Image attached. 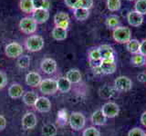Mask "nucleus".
Here are the masks:
<instances>
[{
	"mask_svg": "<svg viewBox=\"0 0 146 136\" xmlns=\"http://www.w3.org/2000/svg\"><path fill=\"white\" fill-rule=\"evenodd\" d=\"M90 120H91V122H92L94 125L102 126V125H104L105 124H106L107 117L103 114L102 112L100 110H97L91 114Z\"/></svg>",
	"mask_w": 146,
	"mask_h": 136,
	"instance_id": "nucleus-18",
	"label": "nucleus"
},
{
	"mask_svg": "<svg viewBox=\"0 0 146 136\" xmlns=\"http://www.w3.org/2000/svg\"><path fill=\"white\" fill-rule=\"evenodd\" d=\"M100 111L107 118H114L119 114L120 108L117 103L113 102H108L103 104Z\"/></svg>",
	"mask_w": 146,
	"mask_h": 136,
	"instance_id": "nucleus-10",
	"label": "nucleus"
},
{
	"mask_svg": "<svg viewBox=\"0 0 146 136\" xmlns=\"http://www.w3.org/2000/svg\"><path fill=\"white\" fill-rule=\"evenodd\" d=\"M58 133L57 127L53 124H47L42 127L41 133L43 136H56Z\"/></svg>",
	"mask_w": 146,
	"mask_h": 136,
	"instance_id": "nucleus-26",
	"label": "nucleus"
},
{
	"mask_svg": "<svg viewBox=\"0 0 146 136\" xmlns=\"http://www.w3.org/2000/svg\"><path fill=\"white\" fill-rule=\"evenodd\" d=\"M89 60H102L98 48L91 49L89 52Z\"/></svg>",
	"mask_w": 146,
	"mask_h": 136,
	"instance_id": "nucleus-35",
	"label": "nucleus"
},
{
	"mask_svg": "<svg viewBox=\"0 0 146 136\" xmlns=\"http://www.w3.org/2000/svg\"><path fill=\"white\" fill-rule=\"evenodd\" d=\"M38 88L40 92L45 95H53L58 91L57 85V80H54L51 78L42 80Z\"/></svg>",
	"mask_w": 146,
	"mask_h": 136,
	"instance_id": "nucleus-5",
	"label": "nucleus"
},
{
	"mask_svg": "<svg viewBox=\"0 0 146 136\" xmlns=\"http://www.w3.org/2000/svg\"><path fill=\"white\" fill-rule=\"evenodd\" d=\"M121 7V0H107V7L110 11L115 12L120 10Z\"/></svg>",
	"mask_w": 146,
	"mask_h": 136,
	"instance_id": "nucleus-31",
	"label": "nucleus"
},
{
	"mask_svg": "<svg viewBox=\"0 0 146 136\" xmlns=\"http://www.w3.org/2000/svg\"><path fill=\"white\" fill-rule=\"evenodd\" d=\"M7 84V76L6 73L0 70V90L4 89Z\"/></svg>",
	"mask_w": 146,
	"mask_h": 136,
	"instance_id": "nucleus-38",
	"label": "nucleus"
},
{
	"mask_svg": "<svg viewBox=\"0 0 146 136\" xmlns=\"http://www.w3.org/2000/svg\"><path fill=\"white\" fill-rule=\"evenodd\" d=\"M7 127V120L5 116L0 114V131H4Z\"/></svg>",
	"mask_w": 146,
	"mask_h": 136,
	"instance_id": "nucleus-40",
	"label": "nucleus"
},
{
	"mask_svg": "<svg viewBox=\"0 0 146 136\" xmlns=\"http://www.w3.org/2000/svg\"><path fill=\"white\" fill-rule=\"evenodd\" d=\"M55 26H58V27H60V28L68 30V26H70V21H63L61 23H58V24L56 25Z\"/></svg>",
	"mask_w": 146,
	"mask_h": 136,
	"instance_id": "nucleus-42",
	"label": "nucleus"
},
{
	"mask_svg": "<svg viewBox=\"0 0 146 136\" xmlns=\"http://www.w3.org/2000/svg\"><path fill=\"white\" fill-rule=\"evenodd\" d=\"M65 77L71 84H79L81 81V74L78 69H70L68 71Z\"/></svg>",
	"mask_w": 146,
	"mask_h": 136,
	"instance_id": "nucleus-22",
	"label": "nucleus"
},
{
	"mask_svg": "<svg viewBox=\"0 0 146 136\" xmlns=\"http://www.w3.org/2000/svg\"><path fill=\"white\" fill-rule=\"evenodd\" d=\"M7 94L9 97L12 99H19L22 98L23 94H24V88L19 84H12L8 87Z\"/></svg>",
	"mask_w": 146,
	"mask_h": 136,
	"instance_id": "nucleus-16",
	"label": "nucleus"
},
{
	"mask_svg": "<svg viewBox=\"0 0 146 136\" xmlns=\"http://www.w3.org/2000/svg\"><path fill=\"white\" fill-rule=\"evenodd\" d=\"M38 124V118L33 112H27L23 115L21 119L22 128L25 130L34 129Z\"/></svg>",
	"mask_w": 146,
	"mask_h": 136,
	"instance_id": "nucleus-7",
	"label": "nucleus"
},
{
	"mask_svg": "<svg viewBox=\"0 0 146 136\" xmlns=\"http://www.w3.org/2000/svg\"><path fill=\"white\" fill-rule=\"evenodd\" d=\"M82 136H100V133L98 129L91 126V127H88V128H86L83 131Z\"/></svg>",
	"mask_w": 146,
	"mask_h": 136,
	"instance_id": "nucleus-34",
	"label": "nucleus"
},
{
	"mask_svg": "<svg viewBox=\"0 0 146 136\" xmlns=\"http://www.w3.org/2000/svg\"><path fill=\"white\" fill-rule=\"evenodd\" d=\"M135 11L141 15L146 14V0H137L135 3Z\"/></svg>",
	"mask_w": 146,
	"mask_h": 136,
	"instance_id": "nucleus-33",
	"label": "nucleus"
},
{
	"mask_svg": "<svg viewBox=\"0 0 146 136\" xmlns=\"http://www.w3.org/2000/svg\"><path fill=\"white\" fill-rule=\"evenodd\" d=\"M32 17L38 24H44L49 19V11L47 9H35L32 13Z\"/></svg>",
	"mask_w": 146,
	"mask_h": 136,
	"instance_id": "nucleus-14",
	"label": "nucleus"
},
{
	"mask_svg": "<svg viewBox=\"0 0 146 136\" xmlns=\"http://www.w3.org/2000/svg\"><path fill=\"white\" fill-rule=\"evenodd\" d=\"M20 10L25 14H32L34 11L33 1L32 0H20L19 1Z\"/></svg>",
	"mask_w": 146,
	"mask_h": 136,
	"instance_id": "nucleus-24",
	"label": "nucleus"
},
{
	"mask_svg": "<svg viewBox=\"0 0 146 136\" xmlns=\"http://www.w3.org/2000/svg\"><path fill=\"white\" fill-rule=\"evenodd\" d=\"M73 15H74V17L77 20L84 21L86 19H88V17L90 16V10L85 9V8L78 7V8L74 9V11H73Z\"/></svg>",
	"mask_w": 146,
	"mask_h": 136,
	"instance_id": "nucleus-23",
	"label": "nucleus"
},
{
	"mask_svg": "<svg viewBox=\"0 0 146 136\" xmlns=\"http://www.w3.org/2000/svg\"><path fill=\"white\" fill-rule=\"evenodd\" d=\"M129 25L134 27H139L143 22V16L136 11H131L127 16Z\"/></svg>",
	"mask_w": 146,
	"mask_h": 136,
	"instance_id": "nucleus-15",
	"label": "nucleus"
},
{
	"mask_svg": "<svg viewBox=\"0 0 146 136\" xmlns=\"http://www.w3.org/2000/svg\"><path fill=\"white\" fill-rule=\"evenodd\" d=\"M19 30L25 35H33L38 29V23H36L32 16L22 17L19 24H18Z\"/></svg>",
	"mask_w": 146,
	"mask_h": 136,
	"instance_id": "nucleus-2",
	"label": "nucleus"
},
{
	"mask_svg": "<svg viewBox=\"0 0 146 136\" xmlns=\"http://www.w3.org/2000/svg\"><path fill=\"white\" fill-rule=\"evenodd\" d=\"M68 124L72 130L74 131H80L84 128L86 124L85 116L80 112H72L70 118H68Z\"/></svg>",
	"mask_w": 146,
	"mask_h": 136,
	"instance_id": "nucleus-4",
	"label": "nucleus"
},
{
	"mask_svg": "<svg viewBox=\"0 0 146 136\" xmlns=\"http://www.w3.org/2000/svg\"><path fill=\"white\" fill-rule=\"evenodd\" d=\"M17 65L19 69H27L30 65V57L27 54H24L18 57L17 61Z\"/></svg>",
	"mask_w": 146,
	"mask_h": 136,
	"instance_id": "nucleus-27",
	"label": "nucleus"
},
{
	"mask_svg": "<svg viewBox=\"0 0 146 136\" xmlns=\"http://www.w3.org/2000/svg\"><path fill=\"white\" fill-rule=\"evenodd\" d=\"M64 2H65L66 6L68 7H70V8L74 10V9L79 7L80 0H64Z\"/></svg>",
	"mask_w": 146,
	"mask_h": 136,
	"instance_id": "nucleus-39",
	"label": "nucleus"
},
{
	"mask_svg": "<svg viewBox=\"0 0 146 136\" xmlns=\"http://www.w3.org/2000/svg\"><path fill=\"white\" fill-rule=\"evenodd\" d=\"M141 43L137 39H131L129 42L126 44V48L131 54H135L140 52Z\"/></svg>",
	"mask_w": 146,
	"mask_h": 136,
	"instance_id": "nucleus-25",
	"label": "nucleus"
},
{
	"mask_svg": "<svg viewBox=\"0 0 146 136\" xmlns=\"http://www.w3.org/2000/svg\"><path fill=\"white\" fill-rule=\"evenodd\" d=\"M105 23H106V26L109 28H116L120 25V18L115 15L110 16L109 17H107Z\"/></svg>",
	"mask_w": 146,
	"mask_h": 136,
	"instance_id": "nucleus-30",
	"label": "nucleus"
},
{
	"mask_svg": "<svg viewBox=\"0 0 146 136\" xmlns=\"http://www.w3.org/2000/svg\"><path fill=\"white\" fill-rule=\"evenodd\" d=\"M128 136H146V133H144V131L143 129L135 127V128H132L131 130L129 131Z\"/></svg>",
	"mask_w": 146,
	"mask_h": 136,
	"instance_id": "nucleus-36",
	"label": "nucleus"
},
{
	"mask_svg": "<svg viewBox=\"0 0 146 136\" xmlns=\"http://www.w3.org/2000/svg\"><path fill=\"white\" fill-rule=\"evenodd\" d=\"M128 1H133V0H128Z\"/></svg>",
	"mask_w": 146,
	"mask_h": 136,
	"instance_id": "nucleus-44",
	"label": "nucleus"
},
{
	"mask_svg": "<svg viewBox=\"0 0 146 136\" xmlns=\"http://www.w3.org/2000/svg\"><path fill=\"white\" fill-rule=\"evenodd\" d=\"M114 87L119 92H128L132 87V82L127 76H119L114 80Z\"/></svg>",
	"mask_w": 146,
	"mask_h": 136,
	"instance_id": "nucleus-8",
	"label": "nucleus"
},
{
	"mask_svg": "<svg viewBox=\"0 0 146 136\" xmlns=\"http://www.w3.org/2000/svg\"><path fill=\"white\" fill-rule=\"evenodd\" d=\"M141 54H143V56H146V39L143 40V42L141 43V46H140V52Z\"/></svg>",
	"mask_w": 146,
	"mask_h": 136,
	"instance_id": "nucleus-41",
	"label": "nucleus"
},
{
	"mask_svg": "<svg viewBox=\"0 0 146 136\" xmlns=\"http://www.w3.org/2000/svg\"><path fill=\"white\" fill-rule=\"evenodd\" d=\"M100 69L102 74L104 75H111L113 73H115L117 69V65L115 63V57L102 60Z\"/></svg>",
	"mask_w": 146,
	"mask_h": 136,
	"instance_id": "nucleus-11",
	"label": "nucleus"
},
{
	"mask_svg": "<svg viewBox=\"0 0 146 136\" xmlns=\"http://www.w3.org/2000/svg\"><path fill=\"white\" fill-rule=\"evenodd\" d=\"M131 62L134 66H143V65H145V62H146L145 56H143V54H141L140 53L135 54L131 56Z\"/></svg>",
	"mask_w": 146,
	"mask_h": 136,
	"instance_id": "nucleus-28",
	"label": "nucleus"
},
{
	"mask_svg": "<svg viewBox=\"0 0 146 136\" xmlns=\"http://www.w3.org/2000/svg\"><path fill=\"white\" fill-rule=\"evenodd\" d=\"M39 96L38 95L36 92L34 91H27V92L24 93L22 96V100L24 103L27 106H33L35 105V103L36 102V100H38Z\"/></svg>",
	"mask_w": 146,
	"mask_h": 136,
	"instance_id": "nucleus-17",
	"label": "nucleus"
},
{
	"mask_svg": "<svg viewBox=\"0 0 146 136\" xmlns=\"http://www.w3.org/2000/svg\"><path fill=\"white\" fill-rule=\"evenodd\" d=\"M145 65H146V62H145Z\"/></svg>",
	"mask_w": 146,
	"mask_h": 136,
	"instance_id": "nucleus-45",
	"label": "nucleus"
},
{
	"mask_svg": "<svg viewBox=\"0 0 146 136\" xmlns=\"http://www.w3.org/2000/svg\"><path fill=\"white\" fill-rule=\"evenodd\" d=\"M23 50L22 44L17 42H11L5 47V54L8 58H18L23 54Z\"/></svg>",
	"mask_w": 146,
	"mask_h": 136,
	"instance_id": "nucleus-6",
	"label": "nucleus"
},
{
	"mask_svg": "<svg viewBox=\"0 0 146 136\" xmlns=\"http://www.w3.org/2000/svg\"><path fill=\"white\" fill-rule=\"evenodd\" d=\"M45 44L44 38L39 35H31L27 37L24 42V46L29 52L36 53L43 49Z\"/></svg>",
	"mask_w": 146,
	"mask_h": 136,
	"instance_id": "nucleus-1",
	"label": "nucleus"
},
{
	"mask_svg": "<svg viewBox=\"0 0 146 136\" xmlns=\"http://www.w3.org/2000/svg\"><path fill=\"white\" fill-rule=\"evenodd\" d=\"M51 102L48 97L40 96L38 98L34 105V108L39 112H48L51 110Z\"/></svg>",
	"mask_w": 146,
	"mask_h": 136,
	"instance_id": "nucleus-12",
	"label": "nucleus"
},
{
	"mask_svg": "<svg viewBox=\"0 0 146 136\" xmlns=\"http://www.w3.org/2000/svg\"><path fill=\"white\" fill-rule=\"evenodd\" d=\"M141 122L143 126L146 127V111L143 112V114L141 115Z\"/></svg>",
	"mask_w": 146,
	"mask_h": 136,
	"instance_id": "nucleus-43",
	"label": "nucleus"
},
{
	"mask_svg": "<svg viewBox=\"0 0 146 136\" xmlns=\"http://www.w3.org/2000/svg\"><path fill=\"white\" fill-rule=\"evenodd\" d=\"M57 62L53 58H44L40 63V69L46 75H52L57 71Z\"/></svg>",
	"mask_w": 146,
	"mask_h": 136,
	"instance_id": "nucleus-9",
	"label": "nucleus"
},
{
	"mask_svg": "<svg viewBox=\"0 0 146 136\" xmlns=\"http://www.w3.org/2000/svg\"><path fill=\"white\" fill-rule=\"evenodd\" d=\"M57 85H58V90L62 94L68 93L71 89V83L64 76L59 77L57 80Z\"/></svg>",
	"mask_w": 146,
	"mask_h": 136,
	"instance_id": "nucleus-20",
	"label": "nucleus"
},
{
	"mask_svg": "<svg viewBox=\"0 0 146 136\" xmlns=\"http://www.w3.org/2000/svg\"><path fill=\"white\" fill-rule=\"evenodd\" d=\"M112 36L117 43L127 44L131 39V30L126 26H118L113 29Z\"/></svg>",
	"mask_w": 146,
	"mask_h": 136,
	"instance_id": "nucleus-3",
	"label": "nucleus"
},
{
	"mask_svg": "<svg viewBox=\"0 0 146 136\" xmlns=\"http://www.w3.org/2000/svg\"><path fill=\"white\" fill-rule=\"evenodd\" d=\"M25 82L27 85L36 88L40 85L41 82H42V77H41V75L38 72H29L26 75Z\"/></svg>",
	"mask_w": 146,
	"mask_h": 136,
	"instance_id": "nucleus-13",
	"label": "nucleus"
},
{
	"mask_svg": "<svg viewBox=\"0 0 146 136\" xmlns=\"http://www.w3.org/2000/svg\"><path fill=\"white\" fill-rule=\"evenodd\" d=\"M33 1V7L35 9H47L49 10L50 2L48 0H32Z\"/></svg>",
	"mask_w": 146,
	"mask_h": 136,
	"instance_id": "nucleus-29",
	"label": "nucleus"
},
{
	"mask_svg": "<svg viewBox=\"0 0 146 136\" xmlns=\"http://www.w3.org/2000/svg\"><path fill=\"white\" fill-rule=\"evenodd\" d=\"M51 36L56 41H63L68 36V30L60 28V27L55 26L51 31Z\"/></svg>",
	"mask_w": 146,
	"mask_h": 136,
	"instance_id": "nucleus-21",
	"label": "nucleus"
},
{
	"mask_svg": "<svg viewBox=\"0 0 146 136\" xmlns=\"http://www.w3.org/2000/svg\"><path fill=\"white\" fill-rule=\"evenodd\" d=\"M63 21H70V16L65 12H58L54 16V24L55 26L58 25V23H61Z\"/></svg>",
	"mask_w": 146,
	"mask_h": 136,
	"instance_id": "nucleus-32",
	"label": "nucleus"
},
{
	"mask_svg": "<svg viewBox=\"0 0 146 136\" xmlns=\"http://www.w3.org/2000/svg\"><path fill=\"white\" fill-rule=\"evenodd\" d=\"M92 6H93V0H80L79 7L90 10V9L92 7Z\"/></svg>",
	"mask_w": 146,
	"mask_h": 136,
	"instance_id": "nucleus-37",
	"label": "nucleus"
},
{
	"mask_svg": "<svg viewBox=\"0 0 146 136\" xmlns=\"http://www.w3.org/2000/svg\"><path fill=\"white\" fill-rule=\"evenodd\" d=\"M100 54V57H102V60L103 59H109V58H114V50L110 44H102L100 46L98 47Z\"/></svg>",
	"mask_w": 146,
	"mask_h": 136,
	"instance_id": "nucleus-19",
	"label": "nucleus"
}]
</instances>
